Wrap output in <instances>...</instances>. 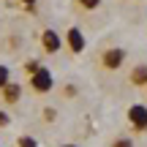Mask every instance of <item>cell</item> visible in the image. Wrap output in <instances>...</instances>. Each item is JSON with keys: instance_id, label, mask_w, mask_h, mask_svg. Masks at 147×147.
Wrapping results in <instances>:
<instances>
[{"instance_id": "6da1fadb", "label": "cell", "mask_w": 147, "mask_h": 147, "mask_svg": "<svg viewBox=\"0 0 147 147\" xmlns=\"http://www.w3.org/2000/svg\"><path fill=\"white\" fill-rule=\"evenodd\" d=\"M125 57H128V52L123 47H109V49H104V52L98 55V65L104 71L115 74V71H120L123 65H125Z\"/></svg>"}, {"instance_id": "7a4b0ae2", "label": "cell", "mask_w": 147, "mask_h": 147, "mask_svg": "<svg viewBox=\"0 0 147 147\" xmlns=\"http://www.w3.org/2000/svg\"><path fill=\"white\" fill-rule=\"evenodd\" d=\"M27 82H30V90H33V93L47 95V93H52V90H55V74L49 71L47 65H41L36 74L27 76Z\"/></svg>"}, {"instance_id": "3957f363", "label": "cell", "mask_w": 147, "mask_h": 147, "mask_svg": "<svg viewBox=\"0 0 147 147\" xmlns=\"http://www.w3.org/2000/svg\"><path fill=\"white\" fill-rule=\"evenodd\" d=\"M63 47L68 49L71 55H82L84 49H87V38H84V33L79 30V27H68L63 36Z\"/></svg>"}, {"instance_id": "277c9868", "label": "cell", "mask_w": 147, "mask_h": 147, "mask_svg": "<svg viewBox=\"0 0 147 147\" xmlns=\"http://www.w3.org/2000/svg\"><path fill=\"white\" fill-rule=\"evenodd\" d=\"M128 123H131V128L136 134H144L147 131V104H131L125 112Z\"/></svg>"}, {"instance_id": "5b68a950", "label": "cell", "mask_w": 147, "mask_h": 147, "mask_svg": "<svg viewBox=\"0 0 147 147\" xmlns=\"http://www.w3.org/2000/svg\"><path fill=\"white\" fill-rule=\"evenodd\" d=\"M41 49L47 55H55L63 49V36H60L57 30H52V27H47V30L41 33Z\"/></svg>"}, {"instance_id": "8992f818", "label": "cell", "mask_w": 147, "mask_h": 147, "mask_svg": "<svg viewBox=\"0 0 147 147\" xmlns=\"http://www.w3.org/2000/svg\"><path fill=\"white\" fill-rule=\"evenodd\" d=\"M0 98H3L5 106L19 104V101H22V84H19V82H8L3 90H0Z\"/></svg>"}, {"instance_id": "52a82bcc", "label": "cell", "mask_w": 147, "mask_h": 147, "mask_svg": "<svg viewBox=\"0 0 147 147\" xmlns=\"http://www.w3.org/2000/svg\"><path fill=\"white\" fill-rule=\"evenodd\" d=\"M128 82L134 84V87H147V65L144 63H139V65H134L131 74H128Z\"/></svg>"}, {"instance_id": "ba28073f", "label": "cell", "mask_w": 147, "mask_h": 147, "mask_svg": "<svg viewBox=\"0 0 147 147\" xmlns=\"http://www.w3.org/2000/svg\"><path fill=\"white\" fill-rule=\"evenodd\" d=\"M16 147H38V139L30 134H22V136H16Z\"/></svg>"}, {"instance_id": "9c48e42d", "label": "cell", "mask_w": 147, "mask_h": 147, "mask_svg": "<svg viewBox=\"0 0 147 147\" xmlns=\"http://www.w3.org/2000/svg\"><path fill=\"white\" fill-rule=\"evenodd\" d=\"M101 5V0H76V8L79 11H95Z\"/></svg>"}, {"instance_id": "30bf717a", "label": "cell", "mask_w": 147, "mask_h": 147, "mask_svg": "<svg viewBox=\"0 0 147 147\" xmlns=\"http://www.w3.org/2000/svg\"><path fill=\"white\" fill-rule=\"evenodd\" d=\"M8 82H14V79H11V71H8V65H3V63H0V90H3Z\"/></svg>"}, {"instance_id": "8fae6325", "label": "cell", "mask_w": 147, "mask_h": 147, "mask_svg": "<svg viewBox=\"0 0 147 147\" xmlns=\"http://www.w3.org/2000/svg\"><path fill=\"white\" fill-rule=\"evenodd\" d=\"M41 115H44V117H41L44 123H55V120H57V109H52V106H47Z\"/></svg>"}, {"instance_id": "7c38bea8", "label": "cell", "mask_w": 147, "mask_h": 147, "mask_svg": "<svg viewBox=\"0 0 147 147\" xmlns=\"http://www.w3.org/2000/svg\"><path fill=\"white\" fill-rule=\"evenodd\" d=\"M109 147H134V142H131L128 136H117V139H115V142H112Z\"/></svg>"}, {"instance_id": "4fadbf2b", "label": "cell", "mask_w": 147, "mask_h": 147, "mask_svg": "<svg viewBox=\"0 0 147 147\" xmlns=\"http://www.w3.org/2000/svg\"><path fill=\"white\" fill-rule=\"evenodd\" d=\"M38 68H41V63H38V60H27V63H25V74H27V76H30V74H36Z\"/></svg>"}, {"instance_id": "5bb4252c", "label": "cell", "mask_w": 147, "mask_h": 147, "mask_svg": "<svg viewBox=\"0 0 147 147\" xmlns=\"http://www.w3.org/2000/svg\"><path fill=\"white\" fill-rule=\"evenodd\" d=\"M76 93H79V90L74 87V84H65V87H63V98H74Z\"/></svg>"}, {"instance_id": "9a60e30c", "label": "cell", "mask_w": 147, "mask_h": 147, "mask_svg": "<svg viewBox=\"0 0 147 147\" xmlns=\"http://www.w3.org/2000/svg\"><path fill=\"white\" fill-rule=\"evenodd\" d=\"M8 123H11L8 112H3V109H0V128H8Z\"/></svg>"}, {"instance_id": "2e32d148", "label": "cell", "mask_w": 147, "mask_h": 147, "mask_svg": "<svg viewBox=\"0 0 147 147\" xmlns=\"http://www.w3.org/2000/svg\"><path fill=\"white\" fill-rule=\"evenodd\" d=\"M22 3H25V8H30V11H33V5H36V0H22Z\"/></svg>"}, {"instance_id": "e0dca14e", "label": "cell", "mask_w": 147, "mask_h": 147, "mask_svg": "<svg viewBox=\"0 0 147 147\" xmlns=\"http://www.w3.org/2000/svg\"><path fill=\"white\" fill-rule=\"evenodd\" d=\"M60 147H79V144H60Z\"/></svg>"}, {"instance_id": "ac0fdd59", "label": "cell", "mask_w": 147, "mask_h": 147, "mask_svg": "<svg viewBox=\"0 0 147 147\" xmlns=\"http://www.w3.org/2000/svg\"><path fill=\"white\" fill-rule=\"evenodd\" d=\"M144 93H147V87H144Z\"/></svg>"}]
</instances>
